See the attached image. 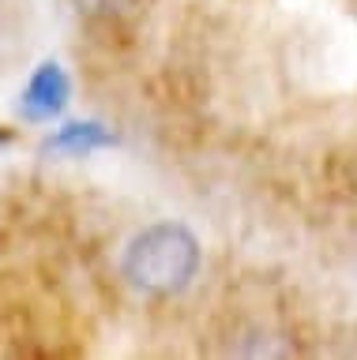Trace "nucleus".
<instances>
[{
    "mask_svg": "<svg viewBox=\"0 0 357 360\" xmlns=\"http://www.w3.org/2000/svg\"><path fill=\"white\" fill-rule=\"evenodd\" d=\"M199 270V244L196 236L177 221H162L143 229L128 244L125 274L136 289L154 297H173L181 292Z\"/></svg>",
    "mask_w": 357,
    "mask_h": 360,
    "instance_id": "1",
    "label": "nucleus"
},
{
    "mask_svg": "<svg viewBox=\"0 0 357 360\" xmlns=\"http://www.w3.org/2000/svg\"><path fill=\"white\" fill-rule=\"evenodd\" d=\"M64 98H68V79H64V72L57 64H46L30 79V86L23 94V109L30 117H53L64 105Z\"/></svg>",
    "mask_w": 357,
    "mask_h": 360,
    "instance_id": "2",
    "label": "nucleus"
},
{
    "mask_svg": "<svg viewBox=\"0 0 357 360\" xmlns=\"http://www.w3.org/2000/svg\"><path fill=\"white\" fill-rule=\"evenodd\" d=\"M91 143H106V135L98 131L94 124H72V128L57 139V146H83V150H87Z\"/></svg>",
    "mask_w": 357,
    "mask_h": 360,
    "instance_id": "3",
    "label": "nucleus"
},
{
    "mask_svg": "<svg viewBox=\"0 0 357 360\" xmlns=\"http://www.w3.org/2000/svg\"><path fill=\"white\" fill-rule=\"evenodd\" d=\"M94 11H106V15H120V11H132L139 0H87Z\"/></svg>",
    "mask_w": 357,
    "mask_h": 360,
    "instance_id": "4",
    "label": "nucleus"
}]
</instances>
